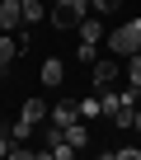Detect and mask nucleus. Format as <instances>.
<instances>
[{
	"mask_svg": "<svg viewBox=\"0 0 141 160\" xmlns=\"http://www.w3.org/2000/svg\"><path fill=\"white\" fill-rule=\"evenodd\" d=\"M90 14V0H56V5L47 10V19H52V28H80V19Z\"/></svg>",
	"mask_w": 141,
	"mask_h": 160,
	"instance_id": "obj_1",
	"label": "nucleus"
},
{
	"mask_svg": "<svg viewBox=\"0 0 141 160\" xmlns=\"http://www.w3.org/2000/svg\"><path fill=\"white\" fill-rule=\"evenodd\" d=\"M108 47H113V57L141 52V19H127L122 28H113V33H108Z\"/></svg>",
	"mask_w": 141,
	"mask_h": 160,
	"instance_id": "obj_2",
	"label": "nucleus"
},
{
	"mask_svg": "<svg viewBox=\"0 0 141 160\" xmlns=\"http://www.w3.org/2000/svg\"><path fill=\"white\" fill-rule=\"evenodd\" d=\"M118 75H122V66H118V61H108V57L90 66V80H94V90H108V85H113Z\"/></svg>",
	"mask_w": 141,
	"mask_h": 160,
	"instance_id": "obj_3",
	"label": "nucleus"
},
{
	"mask_svg": "<svg viewBox=\"0 0 141 160\" xmlns=\"http://www.w3.org/2000/svg\"><path fill=\"white\" fill-rule=\"evenodd\" d=\"M47 122H56V127H70V122H80V104H70V99L52 104V108H47Z\"/></svg>",
	"mask_w": 141,
	"mask_h": 160,
	"instance_id": "obj_4",
	"label": "nucleus"
},
{
	"mask_svg": "<svg viewBox=\"0 0 141 160\" xmlns=\"http://www.w3.org/2000/svg\"><path fill=\"white\" fill-rule=\"evenodd\" d=\"M19 24H24V0H0V28L14 33Z\"/></svg>",
	"mask_w": 141,
	"mask_h": 160,
	"instance_id": "obj_5",
	"label": "nucleus"
},
{
	"mask_svg": "<svg viewBox=\"0 0 141 160\" xmlns=\"http://www.w3.org/2000/svg\"><path fill=\"white\" fill-rule=\"evenodd\" d=\"M38 80H42V85H61V80H66V66H61L56 57H47V61L38 66Z\"/></svg>",
	"mask_w": 141,
	"mask_h": 160,
	"instance_id": "obj_6",
	"label": "nucleus"
},
{
	"mask_svg": "<svg viewBox=\"0 0 141 160\" xmlns=\"http://www.w3.org/2000/svg\"><path fill=\"white\" fill-rule=\"evenodd\" d=\"M47 108H52V104H42V99H28V104H24V113H19V118H24V122H33V127H38V122H47Z\"/></svg>",
	"mask_w": 141,
	"mask_h": 160,
	"instance_id": "obj_7",
	"label": "nucleus"
},
{
	"mask_svg": "<svg viewBox=\"0 0 141 160\" xmlns=\"http://www.w3.org/2000/svg\"><path fill=\"white\" fill-rule=\"evenodd\" d=\"M14 57H19V38H10L5 28H0V66H10Z\"/></svg>",
	"mask_w": 141,
	"mask_h": 160,
	"instance_id": "obj_8",
	"label": "nucleus"
},
{
	"mask_svg": "<svg viewBox=\"0 0 141 160\" xmlns=\"http://www.w3.org/2000/svg\"><path fill=\"white\" fill-rule=\"evenodd\" d=\"M66 141H70V146H75V151H80V146H90V127H85V118L66 127Z\"/></svg>",
	"mask_w": 141,
	"mask_h": 160,
	"instance_id": "obj_9",
	"label": "nucleus"
},
{
	"mask_svg": "<svg viewBox=\"0 0 141 160\" xmlns=\"http://www.w3.org/2000/svg\"><path fill=\"white\" fill-rule=\"evenodd\" d=\"M47 19V5H42V0H24V24L33 28V24H42Z\"/></svg>",
	"mask_w": 141,
	"mask_h": 160,
	"instance_id": "obj_10",
	"label": "nucleus"
},
{
	"mask_svg": "<svg viewBox=\"0 0 141 160\" xmlns=\"http://www.w3.org/2000/svg\"><path fill=\"white\" fill-rule=\"evenodd\" d=\"M122 75H127V85H141V52L122 57Z\"/></svg>",
	"mask_w": 141,
	"mask_h": 160,
	"instance_id": "obj_11",
	"label": "nucleus"
},
{
	"mask_svg": "<svg viewBox=\"0 0 141 160\" xmlns=\"http://www.w3.org/2000/svg\"><path fill=\"white\" fill-rule=\"evenodd\" d=\"M80 118H85V122H94V118H104V99H99V94H90V99H80Z\"/></svg>",
	"mask_w": 141,
	"mask_h": 160,
	"instance_id": "obj_12",
	"label": "nucleus"
},
{
	"mask_svg": "<svg viewBox=\"0 0 141 160\" xmlns=\"http://www.w3.org/2000/svg\"><path fill=\"white\" fill-rule=\"evenodd\" d=\"M75 61H85V66H94V61H99V42H90V38H80V47H75Z\"/></svg>",
	"mask_w": 141,
	"mask_h": 160,
	"instance_id": "obj_13",
	"label": "nucleus"
},
{
	"mask_svg": "<svg viewBox=\"0 0 141 160\" xmlns=\"http://www.w3.org/2000/svg\"><path fill=\"white\" fill-rule=\"evenodd\" d=\"M90 10H94L99 19H108V14H118V10H122V0H90Z\"/></svg>",
	"mask_w": 141,
	"mask_h": 160,
	"instance_id": "obj_14",
	"label": "nucleus"
},
{
	"mask_svg": "<svg viewBox=\"0 0 141 160\" xmlns=\"http://www.w3.org/2000/svg\"><path fill=\"white\" fill-rule=\"evenodd\" d=\"M28 137H33V122H24V118H19V122L10 127V141H28Z\"/></svg>",
	"mask_w": 141,
	"mask_h": 160,
	"instance_id": "obj_15",
	"label": "nucleus"
},
{
	"mask_svg": "<svg viewBox=\"0 0 141 160\" xmlns=\"http://www.w3.org/2000/svg\"><path fill=\"white\" fill-rule=\"evenodd\" d=\"M108 155H118V160H141V146H118V151H108Z\"/></svg>",
	"mask_w": 141,
	"mask_h": 160,
	"instance_id": "obj_16",
	"label": "nucleus"
},
{
	"mask_svg": "<svg viewBox=\"0 0 141 160\" xmlns=\"http://www.w3.org/2000/svg\"><path fill=\"white\" fill-rule=\"evenodd\" d=\"M10 146H14V141H10V132H0V155H10Z\"/></svg>",
	"mask_w": 141,
	"mask_h": 160,
	"instance_id": "obj_17",
	"label": "nucleus"
},
{
	"mask_svg": "<svg viewBox=\"0 0 141 160\" xmlns=\"http://www.w3.org/2000/svg\"><path fill=\"white\" fill-rule=\"evenodd\" d=\"M136 132H141V108H136Z\"/></svg>",
	"mask_w": 141,
	"mask_h": 160,
	"instance_id": "obj_18",
	"label": "nucleus"
},
{
	"mask_svg": "<svg viewBox=\"0 0 141 160\" xmlns=\"http://www.w3.org/2000/svg\"><path fill=\"white\" fill-rule=\"evenodd\" d=\"M0 80H5V66H0Z\"/></svg>",
	"mask_w": 141,
	"mask_h": 160,
	"instance_id": "obj_19",
	"label": "nucleus"
}]
</instances>
